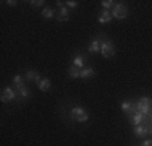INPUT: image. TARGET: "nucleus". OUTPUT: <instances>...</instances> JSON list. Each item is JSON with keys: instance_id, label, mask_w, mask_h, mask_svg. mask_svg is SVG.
Here are the masks:
<instances>
[{"instance_id": "nucleus-1", "label": "nucleus", "mask_w": 152, "mask_h": 146, "mask_svg": "<svg viewBox=\"0 0 152 146\" xmlns=\"http://www.w3.org/2000/svg\"><path fill=\"white\" fill-rule=\"evenodd\" d=\"M134 107L137 112H141L142 115H149L151 111H152V99L151 97H139L136 102H134Z\"/></svg>"}, {"instance_id": "nucleus-2", "label": "nucleus", "mask_w": 152, "mask_h": 146, "mask_svg": "<svg viewBox=\"0 0 152 146\" xmlns=\"http://www.w3.org/2000/svg\"><path fill=\"white\" fill-rule=\"evenodd\" d=\"M71 117L76 120V122H88L89 120V114L84 111V109L81 107V105H76V107L71 109Z\"/></svg>"}, {"instance_id": "nucleus-3", "label": "nucleus", "mask_w": 152, "mask_h": 146, "mask_svg": "<svg viewBox=\"0 0 152 146\" xmlns=\"http://www.w3.org/2000/svg\"><path fill=\"white\" fill-rule=\"evenodd\" d=\"M112 16L115 20H125L128 16V7H125L123 3H117L113 7V10H112Z\"/></svg>"}, {"instance_id": "nucleus-4", "label": "nucleus", "mask_w": 152, "mask_h": 146, "mask_svg": "<svg viewBox=\"0 0 152 146\" xmlns=\"http://www.w3.org/2000/svg\"><path fill=\"white\" fill-rule=\"evenodd\" d=\"M18 99V93L13 88H5L2 91V102H10V101H16Z\"/></svg>"}, {"instance_id": "nucleus-5", "label": "nucleus", "mask_w": 152, "mask_h": 146, "mask_svg": "<svg viewBox=\"0 0 152 146\" xmlns=\"http://www.w3.org/2000/svg\"><path fill=\"white\" fill-rule=\"evenodd\" d=\"M100 52H102V55L105 58H110V57L115 55V46L110 41H105V42H102V49H100Z\"/></svg>"}, {"instance_id": "nucleus-6", "label": "nucleus", "mask_w": 152, "mask_h": 146, "mask_svg": "<svg viewBox=\"0 0 152 146\" xmlns=\"http://www.w3.org/2000/svg\"><path fill=\"white\" fill-rule=\"evenodd\" d=\"M57 5L60 7L58 15H57V20H58V21H68V20H70V12H68V7H65L61 2H57Z\"/></svg>"}, {"instance_id": "nucleus-7", "label": "nucleus", "mask_w": 152, "mask_h": 146, "mask_svg": "<svg viewBox=\"0 0 152 146\" xmlns=\"http://www.w3.org/2000/svg\"><path fill=\"white\" fill-rule=\"evenodd\" d=\"M149 131H151V125H144V123H141V125L134 127V135L137 138H144Z\"/></svg>"}, {"instance_id": "nucleus-8", "label": "nucleus", "mask_w": 152, "mask_h": 146, "mask_svg": "<svg viewBox=\"0 0 152 146\" xmlns=\"http://www.w3.org/2000/svg\"><path fill=\"white\" fill-rule=\"evenodd\" d=\"M112 20H113V16H112L110 10H102V12L99 13V23L100 24H107V23H110Z\"/></svg>"}, {"instance_id": "nucleus-9", "label": "nucleus", "mask_w": 152, "mask_h": 146, "mask_svg": "<svg viewBox=\"0 0 152 146\" xmlns=\"http://www.w3.org/2000/svg\"><path fill=\"white\" fill-rule=\"evenodd\" d=\"M100 49H102V44H100V39L96 38L91 41V46H89V52L91 54H99Z\"/></svg>"}, {"instance_id": "nucleus-10", "label": "nucleus", "mask_w": 152, "mask_h": 146, "mask_svg": "<svg viewBox=\"0 0 152 146\" xmlns=\"http://www.w3.org/2000/svg\"><path fill=\"white\" fill-rule=\"evenodd\" d=\"M96 76V70H94L92 67H88V68H83L81 70V78L83 80H91V78H94Z\"/></svg>"}, {"instance_id": "nucleus-11", "label": "nucleus", "mask_w": 152, "mask_h": 146, "mask_svg": "<svg viewBox=\"0 0 152 146\" xmlns=\"http://www.w3.org/2000/svg\"><path fill=\"white\" fill-rule=\"evenodd\" d=\"M16 93H18V97H20V99H28V97H29V89L23 85L16 86Z\"/></svg>"}, {"instance_id": "nucleus-12", "label": "nucleus", "mask_w": 152, "mask_h": 146, "mask_svg": "<svg viewBox=\"0 0 152 146\" xmlns=\"http://www.w3.org/2000/svg\"><path fill=\"white\" fill-rule=\"evenodd\" d=\"M26 80H28V81H36V83L39 85V81H41L42 78H41V75H39L37 72L28 70V72H26Z\"/></svg>"}, {"instance_id": "nucleus-13", "label": "nucleus", "mask_w": 152, "mask_h": 146, "mask_svg": "<svg viewBox=\"0 0 152 146\" xmlns=\"http://www.w3.org/2000/svg\"><path fill=\"white\" fill-rule=\"evenodd\" d=\"M144 119H146V115H142L141 112H136V114H133V117H131V120H129V122L136 127V125H141V123L144 122Z\"/></svg>"}, {"instance_id": "nucleus-14", "label": "nucleus", "mask_w": 152, "mask_h": 146, "mask_svg": "<svg viewBox=\"0 0 152 146\" xmlns=\"http://www.w3.org/2000/svg\"><path fill=\"white\" fill-rule=\"evenodd\" d=\"M39 89L41 91H49L50 88H52V83H50V80L49 78H42L41 81H39Z\"/></svg>"}, {"instance_id": "nucleus-15", "label": "nucleus", "mask_w": 152, "mask_h": 146, "mask_svg": "<svg viewBox=\"0 0 152 146\" xmlns=\"http://www.w3.org/2000/svg\"><path fill=\"white\" fill-rule=\"evenodd\" d=\"M68 76H70V78H73V80H76V78H81V70L71 65V67L68 68Z\"/></svg>"}, {"instance_id": "nucleus-16", "label": "nucleus", "mask_w": 152, "mask_h": 146, "mask_svg": "<svg viewBox=\"0 0 152 146\" xmlns=\"http://www.w3.org/2000/svg\"><path fill=\"white\" fill-rule=\"evenodd\" d=\"M73 67L79 68V70H83V68H84V58H83V55H76L73 58Z\"/></svg>"}, {"instance_id": "nucleus-17", "label": "nucleus", "mask_w": 152, "mask_h": 146, "mask_svg": "<svg viewBox=\"0 0 152 146\" xmlns=\"http://www.w3.org/2000/svg\"><path fill=\"white\" fill-rule=\"evenodd\" d=\"M42 18H44V20H50V18H53V10L52 8H44V10H42Z\"/></svg>"}, {"instance_id": "nucleus-18", "label": "nucleus", "mask_w": 152, "mask_h": 146, "mask_svg": "<svg viewBox=\"0 0 152 146\" xmlns=\"http://www.w3.org/2000/svg\"><path fill=\"white\" fill-rule=\"evenodd\" d=\"M44 0H31V2H29V5L32 7V8H39V7H42V5H44Z\"/></svg>"}, {"instance_id": "nucleus-19", "label": "nucleus", "mask_w": 152, "mask_h": 146, "mask_svg": "<svg viewBox=\"0 0 152 146\" xmlns=\"http://www.w3.org/2000/svg\"><path fill=\"white\" fill-rule=\"evenodd\" d=\"M100 3H102L104 10H110L112 7H115V5H113V2H112V0H104V2H100Z\"/></svg>"}, {"instance_id": "nucleus-20", "label": "nucleus", "mask_w": 152, "mask_h": 146, "mask_svg": "<svg viewBox=\"0 0 152 146\" xmlns=\"http://www.w3.org/2000/svg\"><path fill=\"white\" fill-rule=\"evenodd\" d=\"M21 81H23V78H21V75H15V76H13V83H15L16 86L23 85V83H21Z\"/></svg>"}, {"instance_id": "nucleus-21", "label": "nucleus", "mask_w": 152, "mask_h": 146, "mask_svg": "<svg viewBox=\"0 0 152 146\" xmlns=\"http://www.w3.org/2000/svg\"><path fill=\"white\" fill-rule=\"evenodd\" d=\"M66 3V7H70V8H76L78 7V2H73V0H70V2H65Z\"/></svg>"}, {"instance_id": "nucleus-22", "label": "nucleus", "mask_w": 152, "mask_h": 146, "mask_svg": "<svg viewBox=\"0 0 152 146\" xmlns=\"http://www.w3.org/2000/svg\"><path fill=\"white\" fill-rule=\"evenodd\" d=\"M7 3H8L10 7H15L16 3H18V2H16V0H8V2H7Z\"/></svg>"}, {"instance_id": "nucleus-23", "label": "nucleus", "mask_w": 152, "mask_h": 146, "mask_svg": "<svg viewBox=\"0 0 152 146\" xmlns=\"http://www.w3.org/2000/svg\"><path fill=\"white\" fill-rule=\"evenodd\" d=\"M142 146H152V140H146L142 143Z\"/></svg>"}, {"instance_id": "nucleus-24", "label": "nucleus", "mask_w": 152, "mask_h": 146, "mask_svg": "<svg viewBox=\"0 0 152 146\" xmlns=\"http://www.w3.org/2000/svg\"><path fill=\"white\" fill-rule=\"evenodd\" d=\"M149 115H151V120H152V111H151V114H149Z\"/></svg>"}]
</instances>
